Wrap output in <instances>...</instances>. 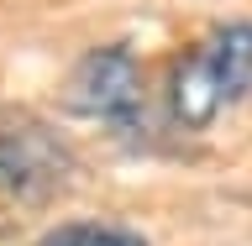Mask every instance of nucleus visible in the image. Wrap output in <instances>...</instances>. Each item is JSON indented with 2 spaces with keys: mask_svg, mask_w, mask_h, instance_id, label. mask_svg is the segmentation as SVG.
Returning a JSON list of instances; mask_svg holds the SVG:
<instances>
[{
  "mask_svg": "<svg viewBox=\"0 0 252 246\" xmlns=\"http://www.w3.org/2000/svg\"><path fill=\"white\" fill-rule=\"evenodd\" d=\"M252 94V16H231L194 37L168 63L163 115L179 131H205Z\"/></svg>",
  "mask_w": 252,
  "mask_h": 246,
  "instance_id": "1",
  "label": "nucleus"
},
{
  "mask_svg": "<svg viewBox=\"0 0 252 246\" xmlns=\"http://www.w3.org/2000/svg\"><path fill=\"white\" fill-rule=\"evenodd\" d=\"M74 178V147L53 121L0 110V194L11 204H47Z\"/></svg>",
  "mask_w": 252,
  "mask_h": 246,
  "instance_id": "3",
  "label": "nucleus"
},
{
  "mask_svg": "<svg viewBox=\"0 0 252 246\" xmlns=\"http://www.w3.org/2000/svg\"><path fill=\"white\" fill-rule=\"evenodd\" d=\"M63 105L105 131H137L147 121V74H142L137 47L100 42L68 68Z\"/></svg>",
  "mask_w": 252,
  "mask_h": 246,
  "instance_id": "2",
  "label": "nucleus"
}]
</instances>
